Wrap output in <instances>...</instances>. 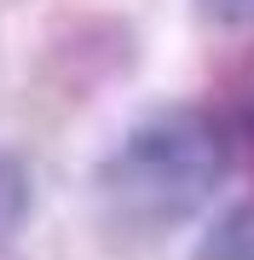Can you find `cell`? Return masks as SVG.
<instances>
[{
    "label": "cell",
    "instance_id": "cell-1",
    "mask_svg": "<svg viewBox=\"0 0 254 260\" xmlns=\"http://www.w3.org/2000/svg\"><path fill=\"white\" fill-rule=\"evenodd\" d=\"M237 139L208 110L162 104L139 116L127 139L98 162V191L133 232H173L220 191Z\"/></svg>",
    "mask_w": 254,
    "mask_h": 260
},
{
    "label": "cell",
    "instance_id": "cell-2",
    "mask_svg": "<svg viewBox=\"0 0 254 260\" xmlns=\"http://www.w3.org/2000/svg\"><path fill=\"white\" fill-rule=\"evenodd\" d=\"M191 260H254V197L248 203H231L226 214H214L202 225Z\"/></svg>",
    "mask_w": 254,
    "mask_h": 260
},
{
    "label": "cell",
    "instance_id": "cell-3",
    "mask_svg": "<svg viewBox=\"0 0 254 260\" xmlns=\"http://www.w3.org/2000/svg\"><path fill=\"white\" fill-rule=\"evenodd\" d=\"M29 203H35V191H29L23 162H18V156H0V243H12V237L23 232Z\"/></svg>",
    "mask_w": 254,
    "mask_h": 260
},
{
    "label": "cell",
    "instance_id": "cell-4",
    "mask_svg": "<svg viewBox=\"0 0 254 260\" xmlns=\"http://www.w3.org/2000/svg\"><path fill=\"white\" fill-rule=\"evenodd\" d=\"M197 12L220 29H254V0H197Z\"/></svg>",
    "mask_w": 254,
    "mask_h": 260
},
{
    "label": "cell",
    "instance_id": "cell-5",
    "mask_svg": "<svg viewBox=\"0 0 254 260\" xmlns=\"http://www.w3.org/2000/svg\"><path fill=\"white\" fill-rule=\"evenodd\" d=\"M231 139H237V150L254 162V99L243 104V116H237V133H231Z\"/></svg>",
    "mask_w": 254,
    "mask_h": 260
}]
</instances>
